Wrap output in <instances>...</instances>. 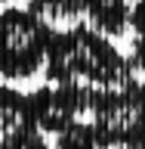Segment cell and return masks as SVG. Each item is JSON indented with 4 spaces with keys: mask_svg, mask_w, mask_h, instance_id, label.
<instances>
[{
    "mask_svg": "<svg viewBox=\"0 0 145 149\" xmlns=\"http://www.w3.org/2000/svg\"><path fill=\"white\" fill-rule=\"evenodd\" d=\"M43 78L53 84H87V87H114L133 78V65L114 37L96 31L87 22L56 28L43 62Z\"/></svg>",
    "mask_w": 145,
    "mask_h": 149,
    "instance_id": "1",
    "label": "cell"
},
{
    "mask_svg": "<svg viewBox=\"0 0 145 149\" xmlns=\"http://www.w3.org/2000/svg\"><path fill=\"white\" fill-rule=\"evenodd\" d=\"M83 118L93 124L102 149L111 146L145 149V78L133 74L114 87H90Z\"/></svg>",
    "mask_w": 145,
    "mask_h": 149,
    "instance_id": "2",
    "label": "cell"
},
{
    "mask_svg": "<svg viewBox=\"0 0 145 149\" xmlns=\"http://www.w3.org/2000/svg\"><path fill=\"white\" fill-rule=\"evenodd\" d=\"M56 25L28 6H0V81L19 84L43 74Z\"/></svg>",
    "mask_w": 145,
    "mask_h": 149,
    "instance_id": "3",
    "label": "cell"
},
{
    "mask_svg": "<svg viewBox=\"0 0 145 149\" xmlns=\"http://www.w3.org/2000/svg\"><path fill=\"white\" fill-rule=\"evenodd\" d=\"M87 90H90L87 84H53V81H46L37 90H31L28 93V102H31L34 127L56 137L71 121L83 118Z\"/></svg>",
    "mask_w": 145,
    "mask_h": 149,
    "instance_id": "4",
    "label": "cell"
},
{
    "mask_svg": "<svg viewBox=\"0 0 145 149\" xmlns=\"http://www.w3.org/2000/svg\"><path fill=\"white\" fill-rule=\"evenodd\" d=\"M31 124H34V118H31L28 93H22L9 81H0V137L22 130V127H31Z\"/></svg>",
    "mask_w": 145,
    "mask_h": 149,
    "instance_id": "5",
    "label": "cell"
},
{
    "mask_svg": "<svg viewBox=\"0 0 145 149\" xmlns=\"http://www.w3.org/2000/svg\"><path fill=\"white\" fill-rule=\"evenodd\" d=\"M22 6H28L31 13L37 16H43L46 22H53V25H74V22H80V0H19Z\"/></svg>",
    "mask_w": 145,
    "mask_h": 149,
    "instance_id": "6",
    "label": "cell"
},
{
    "mask_svg": "<svg viewBox=\"0 0 145 149\" xmlns=\"http://www.w3.org/2000/svg\"><path fill=\"white\" fill-rule=\"evenodd\" d=\"M53 149H102L99 137H96V130L87 118H77L71 121L65 130H59L53 140Z\"/></svg>",
    "mask_w": 145,
    "mask_h": 149,
    "instance_id": "7",
    "label": "cell"
},
{
    "mask_svg": "<svg viewBox=\"0 0 145 149\" xmlns=\"http://www.w3.org/2000/svg\"><path fill=\"white\" fill-rule=\"evenodd\" d=\"M0 149H49V143H46L43 130H37L31 124V127H22V130L0 137Z\"/></svg>",
    "mask_w": 145,
    "mask_h": 149,
    "instance_id": "8",
    "label": "cell"
},
{
    "mask_svg": "<svg viewBox=\"0 0 145 149\" xmlns=\"http://www.w3.org/2000/svg\"><path fill=\"white\" fill-rule=\"evenodd\" d=\"M130 65H133V74L145 78V34H136L133 44H130Z\"/></svg>",
    "mask_w": 145,
    "mask_h": 149,
    "instance_id": "9",
    "label": "cell"
},
{
    "mask_svg": "<svg viewBox=\"0 0 145 149\" xmlns=\"http://www.w3.org/2000/svg\"><path fill=\"white\" fill-rule=\"evenodd\" d=\"M130 31L133 34H145V0H133L130 3Z\"/></svg>",
    "mask_w": 145,
    "mask_h": 149,
    "instance_id": "10",
    "label": "cell"
},
{
    "mask_svg": "<svg viewBox=\"0 0 145 149\" xmlns=\"http://www.w3.org/2000/svg\"><path fill=\"white\" fill-rule=\"evenodd\" d=\"M111 149H142V146H111Z\"/></svg>",
    "mask_w": 145,
    "mask_h": 149,
    "instance_id": "11",
    "label": "cell"
},
{
    "mask_svg": "<svg viewBox=\"0 0 145 149\" xmlns=\"http://www.w3.org/2000/svg\"><path fill=\"white\" fill-rule=\"evenodd\" d=\"M0 6H6V0H0Z\"/></svg>",
    "mask_w": 145,
    "mask_h": 149,
    "instance_id": "12",
    "label": "cell"
}]
</instances>
